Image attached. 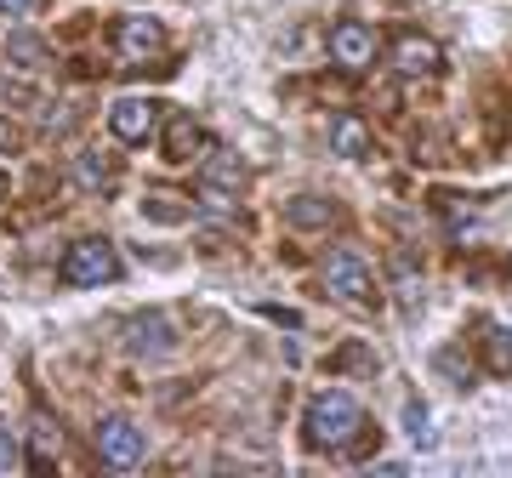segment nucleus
Segmentation results:
<instances>
[{"instance_id":"f257e3e1","label":"nucleus","mask_w":512,"mask_h":478,"mask_svg":"<svg viewBox=\"0 0 512 478\" xmlns=\"http://www.w3.org/2000/svg\"><path fill=\"white\" fill-rule=\"evenodd\" d=\"M365 433V405L348 387H325L308 405V444L313 450H353Z\"/></svg>"},{"instance_id":"dca6fc26","label":"nucleus","mask_w":512,"mask_h":478,"mask_svg":"<svg viewBox=\"0 0 512 478\" xmlns=\"http://www.w3.org/2000/svg\"><path fill=\"white\" fill-rule=\"evenodd\" d=\"M205 183H217V188H239L245 183V166H239L228 148H211V160H205Z\"/></svg>"},{"instance_id":"aec40b11","label":"nucleus","mask_w":512,"mask_h":478,"mask_svg":"<svg viewBox=\"0 0 512 478\" xmlns=\"http://www.w3.org/2000/svg\"><path fill=\"white\" fill-rule=\"evenodd\" d=\"M18 143H23V131L12 126L6 114H0V154H18Z\"/></svg>"},{"instance_id":"6e6552de","label":"nucleus","mask_w":512,"mask_h":478,"mask_svg":"<svg viewBox=\"0 0 512 478\" xmlns=\"http://www.w3.org/2000/svg\"><path fill=\"white\" fill-rule=\"evenodd\" d=\"M393 69H399L404 80H427V74H439V69H444L439 40H427V35H399V40H393Z\"/></svg>"},{"instance_id":"f8f14e48","label":"nucleus","mask_w":512,"mask_h":478,"mask_svg":"<svg viewBox=\"0 0 512 478\" xmlns=\"http://www.w3.org/2000/svg\"><path fill=\"white\" fill-rule=\"evenodd\" d=\"M143 217H148V222H165V228H177V222L194 217V205H188L183 194H171V188H148Z\"/></svg>"},{"instance_id":"f3484780","label":"nucleus","mask_w":512,"mask_h":478,"mask_svg":"<svg viewBox=\"0 0 512 478\" xmlns=\"http://www.w3.org/2000/svg\"><path fill=\"white\" fill-rule=\"evenodd\" d=\"M74 183L80 188H114V166L103 154H80V160H74Z\"/></svg>"},{"instance_id":"4468645a","label":"nucleus","mask_w":512,"mask_h":478,"mask_svg":"<svg viewBox=\"0 0 512 478\" xmlns=\"http://www.w3.org/2000/svg\"><path fill=\"white\" fill-rule=\"evenodd\" d=\"M285 217H291V228H330L336 222V205L319 200V194H302V200L285 205Z\"/></svg>"},{"instance_id":"4be33fe9","label":"nucleus","mask_w":512,"mask_h":478,"mask_svg":"<svg viewBox=\"0 0 512 478\" xmlns=\"http://www.w3.org/2000/svg\"><path fill=\"white\" fill-rule=\"evenodd\" d=\"M6 194H12V177H6V171H0V200H6Z\"/></svg>"},{"instance_id":"a211bd4d","label":"nucleus","mask_w":512,"mask_h":478,"mask_svg":"<svg viewBox=\"0 0 512 478\" xmlns=\"http://www.w3.org/2000/svg\"><path fill=\"white\" fill-rule=\"evenodd\" d=\"M404 427H410V439H416V444H433V416H427L416 399L404 405Z\"/></svg>"},{"instance_id":"ddd939ff","label":"nucleus","mask_w":512,"mask_h":478,"mask_svg":"<svg viewBox=\"0 0 512 478\" xmlns=\"http://www.w3.org/2000/svg\"><path fill=\"white\" fill-rule=\"evenodd\" d=\"M6 63H18V69H46V40L35 29H12L6 35Z\"/></svg>"},{"instance_id":"20e7f679","label":"nucleus","mask_w":512,"mask_h":478,"mask_svg":"<svg viewBox=\"0 0 512 478\" xmlns=\"http://www.w3.org/2000/svg\"><path fill=\"white\" fill-rule=\"evenodd\" d=\"M143 450H148V439L137 422H126V416H103L97 422V456L109 461V467H137Z\"/></svg>"},{"instance_id":"412c9836","label":"nucleus","mask_w":512,"mask_h":478,"mask_svg":"<svg viewBox=\"0 0 512 478\" xmlns=\"http://www.w3.org/2000/svg\"><path fill=\"white\" fill-rule=\"evenodd\" d=\"M35 6H40V0H0V12H18V18H29Z\"/></svg>"},{"instance_id":"f03ea898","label":"nucleus","mask_w":512,"mask_h":478,"mask_svg":"<svg viewBox=\"0 0 512 478\" xmlns=\"http://www.w3.org/2000/svg\"><path fill=\"white\" fill-rule=\"evenodd\" d=\"M319 279H325V291L336 296V302H348V308H370V302H376V279H370L359 251H330Z\"/></svg>"},{"instance_id":"0eeeda50","label":"nucleus","mask_w":512,"mask_h":478,"mask_svg":"<svg viewBox=\"0 0 512 478\" xmlns=\"http://www.w3.org/2000/svg\"><path fill=\"white\" fill-rule=\"evenodd\" d=\"M160 23L154 18H120L114 23V57L120 63H148V57L160 52Z\"/></svg>"},{"instance_id":"7ed1b4c3","label":"nucleus","mask_w":512,"mask_h":478,"mask_svg":"<svg viewBox=\"0 0 512 478\" xmlns=\"http://www.w3.org/2000/svg\"><path fill=\"white\" fill-rule=\"evenodd\" d=\"M114 274H120V257L109 239H80L63 251V285H109Z\"/></svg>"},{"instance_id":"423d86ee","label":"nucleus","mask_w":512,"mask_h":478,"mask_svg":"<svg viewBox=\"0 0 512 478\" xmlns=\"http://www.w3.org/2000/svg\"><path fill=\"white\" fill-rule=\"evenodd\" d=\"M330 57H336V69H348V74H359V69H370L376 63V29L370 23H330Z\"/></svg>"},{"instance_id":"9d476101","label":"nucleus","mask_w":512,"mask_h":478,"mask_svg":"<svg viewBox=\"0 0 512 478\" xmlns=\"http://www.w3.org/2000/svg\"><path fill=\"white\" fill-rule=\"evenodd\" d=\"M109 131L120 143H148V137H154V103H143V97L109 103Z\"/></svg>"},{"instance_id":"39448f33","label":"nucleus","mask_w":512,"mask_h":478,"mask_svg":"<svg viewBox=\"0 0 512 478\" xmlns=\"http://www.w3.org/2000/svg\"><path fill=\"white\" fill-rule=\"evenodd\" d=\"M120 342H126L131 353L154 359V353H171V348H177V325H171L165 313L143 308V313H131L126 325H120Z\"/></svg>"},{"instance_id":"6ab92c4d","label":"nucleus","mask_w":512,"mask_h":478,"mask_svg":"<svg viewBox=\"0 0 512 478\" xmlns=\"http://www.w3.org/2000/svg\"><path fill=\"white\" fill-rule=\"evenodd\" d=\"M0 473H18V444H12V427H0Z\"/></svg>"},{"instance_id":"2eb2a0df","label":"nucleus","mask_w":512,"mask_h":478,"mask_svg":"<svg viewBox=\"0 0 512 478\" xmlns=\"http://www.w3.org/2000/svg\"><path fill=\"white\" fill-rule=\"evenodd\" d=\"M478 353H484V370H490V376H512V331L507 325H495Z\"/></svg>"},{"instance_id":"9b49d317","label":"nucleus","mask_w":512,"mask_h":478,"mask_svg":"<svg viewBox=\"0 0 512 478\" xmlns=\"http://www.w3.org/2000/svg\"><path fill=\"white\" fill-rule=\"evenodd\" d=\"M330 143H336V154H342V160H365V154H370V126L359 120V114H336Z\"/></svg>"},{"instance_id":"1a4fd4ad","label":"nucleus","mask_w":512,"mask_h":478,"mask_svg":"<svg viewBox=\"0 0 512 478\" xmlns=\"http://www.w3.org/2000/svg\"><path fill=\"white\" fill-rule=\"evenodd\" d=\"M200 154H211V137L200 131V120L171 114V120H165V160H171V166H188V160H200Z\"/></svg>"}]
</instances>
